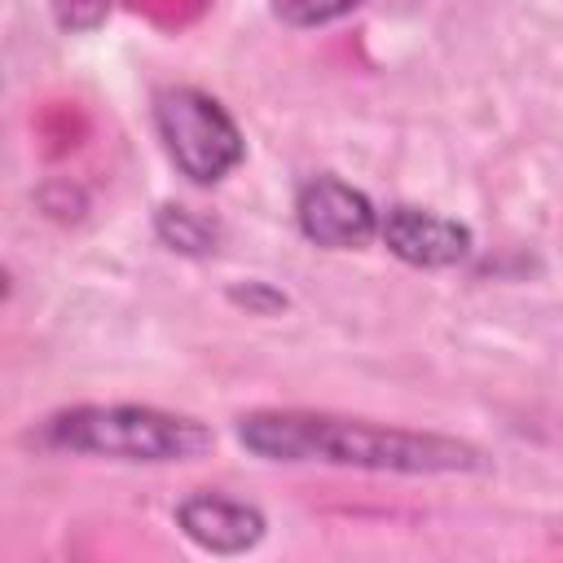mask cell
Returning a JSON list of instances; mask_svg holds the SVG:
<instances>
[{
    "label": "cell",
    "mask_w": 563,
    "mask_h": 563,
    "mask_svg": "<svg viewBox=\"0 0 563 563\" xmlns=\"http://www.w3.org/2000/svg\"><path fill=\"white\" fill-rule=\"evenodd\" d=\"M238 440L268 462H334V466L400 471V475H444V471L479 466V453L449 435H422V431L374 427L334 413H299V409L246 413L238 422Z\"/></svg>",
    "instance_id": "obj_1"
},
{
    "label": "cell",
    "mask_w": 563,
    "mask_h": 563,
    "mask_svg": "<svg viewBox=\"0 0 563 563\" xmlns=\"http://www.w3.org/2000/svg\"><path fill=\"white\" fill-rule=\"evenodd\" d=\"M378 233L396 260L418 264V268H449V264L466 260V251H471V233L457 220L435 216L427 207H409V202L391 207L378 220Z\"/></svg>",
    "instance_id": "obj_5"
},
{
    "label": "cell",
    "mask_w": 563,
    "mask_h": 563,
    "mask_svg": "<svg viewBox=\"0 0 563 563\" xmlns=\"http://www.w3.org/2000/svg\"><path fill=\"white\" fill-rule=\"evenodd\" d=\"M176 523L185 528V537L211 554H242L251 545H260L264 537V515L246 501L220 497V493H194L176 506Z\"/></svg>",
    "instance_id": "obj_6"
},
{
    "label": "cell",
    "mask_w": 563,
    "mask_h": 563,
    "mask_svg": "<svg viewBox=\"0 0 563 563\" xmlns=\"http://www.w3.org/2000/svg\"><path fill=\"white\" fill-rule=\"evenodd\" d=\"M110 13V0H53V18L62 31L79 35V31H97Z\"/></svg>",
    "instance_id": "obj_9"
},
{
    "label": "cell",
    "mask_w": 563,
    "mask_h": 563,
    "mask_svg": "<svg viewBox=\"0 0 563 563\" xmlns=\"http://www.w3.org/2000/svg\"><path fill=\"white\" fill-rule=\"evenodd\" d=\"M361 0H273V13L286 26H325L356 9Z\"/></svg>",
    "instance_id": "obj_8"
},
{
    "label": "cell",
    "mask_w": 563,
    "mask_h": 563,
    "mask_svg": "<svg viewBox=\"0 0 563 563\" xmlns=\"http://www.w3.org/2000/svg\"><path fill=\"white\" fill-rule=\"evenodd\" d=\"M44 440L53 449L123 462H189L211 449V431L202 422L150 405H79L48 418Z\"/></svg>",
    "instance_id": "obj_2"
},
{
    "label": "cell",
    "mask_w": 563,
    "mask_h": 563,
    "mask_svg": "<svg viewBox=\"0 0 563 563\" xmlns=\"http://www.w3.org/2000/svg\"><path fill=\"white\" fill-rule=\"evenodd\" d=\"M154 123L167 158L194 185H216L242 163V132L229 110L198 88H167L154 97Z\"/></svg>",
    "instance_id": "obj_3"
},
{
    "label": "cell",
    "mask_w": 563,
    "mask_h": 563,
    "mask_svg": "<svg viewBox=\"0 0 563 563\" xmlns=\"http://www.w3.org/2000/svg\"><path fill=\"white\" fill-rule=\"evenodd\" d=\"M295 220L303 229L308 242L317 246H330V251H347V246H365L374 233H378V211L374 202L334 180V176H312L299 198H295Z\"/></svg>",
    "instance_id": "obj_4"
},
{
    "label": "cell",
    "mask_w": 563,
    "mask_h": 563,
    "mask_svg": "<svg viewBox=\"0 0 563 563\" xmlns=\"http://www.w3.org/2000/svg\"><path fill=\"white\" fill-rule=\"evenodd\" d=\"M158 238L172 246V251H189V255H202L216 246V224L194 216L189 207H163L158 220H154Z\"/></svg>",
    "instance_id": "obj_7"
}]
</instances>
